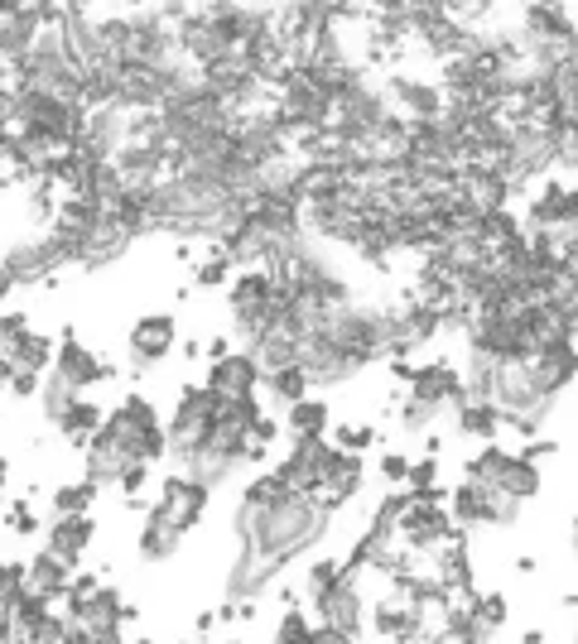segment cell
Returning a JSON list of instances; mask_svg holds the SVG:
<instances>
[{"label":"cell","instance_id":"obj_1","mask_svg":"<svg viewBox=\"0 0 578 644\" xmlns=\"http://www.w3.org/2000/svg\"><path fill=\"white\" fill-rule=\"evenodd\" d=\"M208 505H212V486H208V481L179 472V476H165V481H159V501L144 510V515H155V520L173 524L179 534H188L193 524H202Z\"/></svg>","mask_w":578,"mask_h":644},{"label":"cell","instance_id":"obj_2","mask_svg":"<svg viewBox=\"0 0 578 644\" xmlns=\"http://www.w3.org/2000/svg\"><path fill=\"white\" fill-rule=\"evenodd\" d=\"M405 394L419 404H429L434 414H448L458 400H462V380H458V365L448 356H429V361H415L410 380H405Z\"/></svg>","mask_w":578,"mask_h":644},{"label":"cell","instance_id":"obj_3","mask_svg":"<svg viewBox=\"0 0 578 644\" xmlns=\"http://www.w3.org/2000/svg\"><path fill=\"white\" fill-rule=\"evenodd\" d=\"M309 616H313V625H328V631L357 640L361 621H367V596L357 592V577H342L338 587L309 596Z\"/></svg>","mask_w":578,"mask_h":644},{"label":"cell","instance_id":"obj_4","mask_svg":"<svg viewBox=\"0 0 578 644\" xmlns=\"http://www.w3.org/2000/svg\"><path fill=\"white\" fill-rule=\"evenodd\" d=\"M49 375H58L68 390H78V394H87L92 385H101V380H111L116 375V365H107L97 356L92 346H82L78 342V332H63V342L53 346V365H49Z\"/></svg>","mask_w":578,"mask_h":644},{"label":"cell","instance_id":"obj_5","mask_svg":"<svg viewBox=\"0 0 578 644\" xmlns=\"http://www.w3.org/2000/svg\"><path fill=\"white\" fill-rule=\"evenodd\" d=\"M386 97L400 121H434L444 111V87L434 78H419V72H390Z\"/></svg>","mask_w":578,"mask_h":644},{"label":"cell","instance_id":"obj_6","mask_svg":"<svg viewBox=\"0 0 578 644\" xmlns=\"http://www.w3.org/2000/svg\"><path fill=\"white\" fill-rule=\"evenodd\" d=\"M130 365L136 371H150L165 356H173V346H179V318L173 313H144L136 318V328H130Z\"/></svg>","mask_w":578,"mask_h":644},{"label":"cell","instance_id":"obj_7","mask_svg":"<svg viewBox=\"0 0 578 644\" xmlns=\"http://www.w3.org/2000/svg\"><path fill=\"white\" fill-rule=\"evenodd\" d=\"M260 361L251 351H227V356L208 361V375H202V385H208L217 400H251L260 390Z\"/></svg>","mask_w":578,"mask_h":644},{"label":"cell","instance_id":"obj_8","mask_svg":"<svg viewBox=\"0 0 578 644\" xmlns=\"http://www.w3.org/2000/svg\"><path fill=\"white\" fill-rule=\"evenodd\" d=\"M526 365H530L535 385H540L549 400H559V394L578 380V342H549V346L535 351V356H526Z\"/></svg>","mask_w":578,"mask_h":644},{"label":"cell","instance_id":"obj_9","mask_svg":"<svg viewBox=\"0 0 578 644\" xmlns=\"http://www.w3.org/2000/svg\"><path fill=\"white\" fill-rule=\"evenodd\" d=\"M92 539H97V520L92 515H72V520H49V549L53 559H63L72 573H78V563H82V553L92 549Z\"/></svg>","mask_w":578,"mask_h":644},{"label":"cell","instance_id":"obj_10","mask_svg":"<svg viewBox=\"0 0 578 644\" xmlns=\"http://www.w3.org/2000/svg\"><path fill=\"white\" fill-rule=\"evenodd\" d=\"M227 294V309L231 318H251V313H266L270 309V294H275V280L266 270H237L231 284L222 289Z\"/></svg>","mask_w":578,"mask_h":644},{"label":"cell","instance_id":"obj_11","mask_svg":"<svg viewBox=\"0 0 578 644\" xmlns=\"http://www.w3.org/2000/svg\"><path fill=\"white\" fill-rule=\"evenodd\" d=\"M448 414H454V433L468 443H497L501 437V409L487 400H458Z\"/></svg>","mask_w":578,"mask_h":644},{"label":"cell","instance_id":"obj_12","mask_svg":"<svg viewBox=\"0 0 578 644\" xmlns=\"http://www.w3.org/2000/svg\"><path fill=\"white\" fill-rule=\"evenodd\" d=\"M68 577H72V567H68L63 559H53L49 549H39L34 559H24V592H39V596H49L53 606L63 602V592H68Z\"/></svg>","mask_w":578,"mask_h":644},{"label":"cell","instance_id":"obj_13","mask_svg":"<svg viewBox=\"0 0 578 644\" xmlns=\"http://www.w3.org/2000/svg\"><path fill=\"white\" fill-rule=\"evenodd\" d=\"M280 423H285L289 437H328L332 409H328V400H318V394H303V400L280 409Z\"/></svg>","mask_w":578,"mask_h":644},{"label":"cell","instance_id":"obj_14","mask_svg":"<svg viewBox=\"0 0 578 644\" xmlns=\"http://www.w3.org/2000/svg\"><path fill=\"white\" fill-rule=\"evenodd\" d=\"M540 486H545L540 466L526 462L520 452H511V457H506V466H501V476H497V491H506L511 501L526 505V501H535V495H540Z\"/></svg>","mask_w":578,"mask_h":644},{"label":"cell","instance_id":"obj_15","mask_svg":"<svg viewBox=\"0 0 578 644\" xmlns=\"http://www.w3.org/2000/svg\"><path fill=\"white\" fill-rule=\"evenodd\" d=\"M179 544H183V534L173 530V524L144 515L140 534H136V553H140L144 563H165V559H173V553H179Z\"/></svg>","mask_w":578,"mask_h":644},{"label":"cell","instance_id":"obj_16","mask_svg":"<svg viewBox=\"0 0 578 644\" xmlns=\"http://www.w3.org/2000/svg\"><path fill=\"white\" fill-rule=\"evenodd\" d=\"M260 390H266L280 409H289L295 400H303V394H313V385H309V375H303V365H299V361H289V365H275V371H266V375H260Z\"/></svg>","mask_w":578,"mask_h":644},{"label":"cell","instance_id":"obj_17","mask_svg":"<svg viewBox=\"0 0 578 644\" xmlns=\"http://www.w3.org/2000/svg\"><path fill=\"white\" fill-rule=\"evenodd\" d=\"M101 414H107V409H101L97 400H82V394H78V400L68 404V414L58 419V433H63L72 447H87V443H92V433L101 429Z\"/></svg>","mask_w":578,"mask_h":644},{"label":"cell","instance_id":"obj_18","mask_svg":"<svg viewBox=\"0 0 578 644\" xmlns=\"http://www.w3.org/2000/svg\"><path fill=\"white\" fill-rule=\"evenodd\" d=\"M97 495H101V491L92 486V481H63V486H53V495H49V515H53V520L92 515Z\"/></svg>","mask_w":578,"mask_h":644},{"label":"cell","instance_id":"obj_19","mask_svg":"<svg viewBox=\"0 0 578 644\" xmlns=\"http://www.w3.org/2000/svg\"><path fill=\"white\" fill-rule=\"evenodd\" d=\"M506 457H511V447H501V443H482L468 462H462V481H472V486H497V476H501Z\"/></svg>","mask_w":578,"mask_h":644},{"label":"cell","instance_id":"obj_20","mask_svg":"<svg viewBox=\"0 0 578 644\" xmlns=\"http://www.w3.org/2000/svg\"><path fill=\"white\" fill-rule=\"evenodd\" d=\"M468 611H472V621H477V631H482V640H491L506 621H511V602H506L501 592H472L468 596Z\"/></svg>","mask_w":578,"mask_h":644},{"label":"cell","instance_id":"obj_21","mask_svg":"<svg viewBox=\"0 0 578 644\" xmlns=\"http://www.w3.org/2000/svg\"><path fill=\"white\" fill-rule=\"evenodd\" d=\"M10 365H14V371H34V375H49V365H53V336H43V332H29L24 342L10 351Z\"/></svg>","mask_w":578,"mask_h":644},{"label":"cell","instance_id":"obj_22","mask_svg":"<svg viewBox=\"0 0 578 644\" xmlns=\"http://www.w3.org/2000/svg\"><path fill=\"white\" fill-rule=\"evenodd\" d=\"M231 274H237V265L217 251V245H208L198 260V270H193V289H202V294H212V289H227L231 284Z\"/></svg>","mask_w":578,"mask_h":644},{"label":"cell","instance_id":"obj_23","mask_svg":"<svg viewBox=\"0 0 578 644\" xmlns=\"http://www.w3.org/2000/svg\"><path fill=\"white\" fill-rule=\"evenodd\" d=\"M376 437H381V429H376V423H332L328 443L338 447V452H357V457H367V452L376 447Z\"/></svg>","mask_w":578,"mask_h":644},{"label":"cell","instance_id":"obj_24","mask_svg":"<svg viewBox=\"0 0 578 644\" xmlns=\"http://www.w3.org/2000/svg\"><path fill=\"white\" fill-rule=\"evenodd\" d=\"M72 400H78V390H68V385H63V380H58V375H43V390H39L43 419H49V423H58V419L68 414V404H72Z\"/></svg>","mask_w":578,"mask_h":644},{"label":"cell","instance_id":"obj_25","mask_svg":"<svg viewBox=\"0 0 578 644\" xmlns=\"http://www.w3.org/2000/svg\"><path fill=\"white\" fill-rule=\"evenodd\" d=\"M313 640V616L303 606H289L280 616V631H275V644H309Z\"/></svg>","mask_w":578,"mask_h":644},{"label":"cell","instance_id":"obj_26","mask_svg":"<svg viewBox=\"0 0 578 644\" xmlns=\"http://www.w3.org/2000/svg\"><path fill=\"white\" fill-rule=\"evenodd\" d=\"M29 332H34V328H29V313H14V309H10V313H0V356L10 361V351L20 346Z\"/></svg>","mask_w":578,"mask_h":644},{"label":"cell","instance_id":"obj_27","mask_svg":"<svg viewBox=\"0 0 578 644\" xmlns=\"http://www.w3.org/2000/svg\"><path fill=\"white\" fill-rule=\"evenodd\" d=\"M342 577H347V573H342V563H338V559H318V563H309V582H303V592L318 596V592L338 587Z\"/></svg>","mask_w":578,"mask_h":644},{"label":"cell","instance_id":"obj_28","mask_svg":"<svg viewBox=\"0 0 578 644\" xmlns=\"http://www.w3.org/2000/svg\"><path fill=\"white\" fill-rule=\"evenodd\" d=\"M150 472H155V466H150V462H140V457H130V462L121 466V476H116V486H121L126 501H136V495H140L144 486H150Z\"/></svg>","mask_w":578,"mask_h":644},{"label":"cell","instance_id":"obj_29","mask_svg":"<svg viewBox=\"0 0 578 644\" xmlns=\"http://www.w3.org/2000/svg\"><path fill=\"white\" fill-rule=\"evenodd\" d=\"M6 530H10V534H24V539H29V534H39V515H34V505H29L24 495L6 505Z\"/></svg>","mask_w":578,"mask_h":644},{"label":"cell","instance_id":"obj_30","mask_svg":"<svg viewBox=\"0 0 578 644\" xmlns=\"http://www.w3.org/2000/svg\"><path fill=\"white\" fill-rule=\"evenodd\" d=\"M280 433H285L280 414H266V409H260V414H256V423H251V443H256L260 452H270L275 443H280Z\"/></svg>","mask_w":578,"mask_h":644},{"label":"cell","instance_id":"obj_31","mask_svg":"<svg viewBox=\"0 0 578 644\" xmlns=\"http://www.w3.org/2000/svg\"><path fill=\"white\" fill-rule=\"evenodd\" d=\"M376 472H381V481H386L390 491H400L405 486V472H410V457H405V452H381Z\"/></svg>","mask_w":578,"mask_h":644},{"label":"cell","instance_id":"obj_32","mask_svg":"<svg viewBox=\"0 0 578 644\" xmlns=\"http://www.w3.org/2000/svg\"><path fill=\"white\" fill-rule=\"evenodd\" d=\"M555 237H559V241L578 237V183H564V222H559Z\"/></svg>","mask_w":578,"mask_h":644},{"label":"cell","instance_id":"obj_33","mask_svg":"<svg viewBox=\"0 0 578 644\" xmlns=\"http://www.w3.org/2000/svg\"><path fill=\"white\" fill-rule=\"evenodd\" d=\"M39 390H43V375H34V371H14L10 375V400H39Z\"/></svg>","mask_w":578,"mask_h":644},{"label":"cell","instance_id":"obj_34","mask_svg":"<svg viewBox=\"0 0 578 644\" xmlns=\"http://www.w3.org/2000/svg\"><path fill=\"white\" fill-rule=\"evenodd\" d=\"M520 457L540 466L545 457H559V437H526V447H520Z\"/></svg>","mask_w":578,"mask_h":644},{"label":"cell","instance_id":"obj_35","mask_svg":"<svg viewBox=\"0 0 578 644\" xmlns=\"http://www.w3.org/2000/svg\"><path fill=\"white\" fill-rule=\"evenodd\" d=\"M439 452H444V437L429 429V433H425V457H439Z\"/></svg>","mask_w":578,"mask_h":644},{"label":"cell","instance_id":"obj_36","mask_svg":"<svg viewBox=\"0 0 578 644\" xmlns=\"http://www.w3.org/2000/svg\"><path fill=\"white\" fill-rule=\"evenodd\" d=\"M179 351L188 361H202V342H193V336H188V342H179Z\"/></svg>","mask_w":578,"mask_h":644},{"label":"cell","instance_id":"obj_37","mask_svg":"<svg viewBox=\"0 0 578 644\" xmlns=\"http://www.w3.org/2000/svg\"><path fill=\"white\" fill-rule=\"evenodd\" d=\"M10 375H14V365H10L6 356H0V390H10Z\"/></svg>","mask_w":578,"mask_h":644},{"label":"cell","instance_id":"obj_38","mask_svg":"<svg viewBox=\"0 0 578 644\" xmlns=\"http://www.w3.org/2000/svg\"><path fill=\"white\" fill-rule=\"evenodd\" d=\"M6 472H10V462L0 457V501H6Z\"/></svg>","mask_w":578,"mask_h":644},{"label":"cell","instance_id":"obj_39","mask_svg":"<svg viewBox=\"0 0 578 644\" xmlns=\"http://www.w3.org/2000/svg\"><path fill=\"white\" fill-rule=\"evenodd\" d=\"M130 644H155V640H150V635H140V640H130Z\"/></svg>","mask_w":578,"mask_h":644},{"label":"cell","instance_id":"obj_40","mask_svg":"<svg viewBox=\"0 0 578 644\" xmlns=\"http://www.w3.org/2000/svg\"><path fill=\"white\" fill-rule=\"evenodd\" d=\"M574 549H578V515H574Z\"/></svg>","mask_w":578,"mask_h":644},{"label":"cell","instance_id":"obj_41","mask_svg":"<svg viewBox=\"0 0 578 644\" xmlns=\"http://www.w3.org/2000/svg\"><path fill=\"white\" fill-rule=\"evenodd\" d=\"M574 183H578V179H574Z\"/></svg>","mask_w":578,"mask_h":644}]
</instances>
